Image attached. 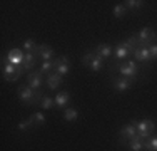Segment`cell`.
<instances>
[{"label": "cell", "mask_w": 157, "mask_h": 151, "mask_svg": "<svg viewBox=\"0 0 157 151\" xmlns=\"http://www.w3.org/2000/svg\"><path fill=\"white\" fill-rule=\"evenodd\" d=\"M2 72H3V79L5 81H17V79H20L22 72H24V69H20V67L13 66V64H10L7 59H3V67H2Z\"/></svg>", "instance_id": "cell-1"}, {"label": "cell", "mask_w": 157, "mask_h": 151, "mask_svg": "<svg viewBox=\"0 0 157 151\" xmlns=\"http://www.w3.org/2000/svg\"><path fill=\"white\" fill-rule=\"evenodd\" d=\"M119 72L122 74V77H129V79H136L139 76V67H137L136 60H125L124 64L119 66Z\"/></svg>", "instance_id": "cell-2"}, {"label": "cell", "mask_w": 157, "mask_h": 151, "mask_svg": "<svg viewBox=\"0 0 157 151\" xmlns=\"http://www.w3.org/2000/svg\"><path fill=\"white\" fill-rule=\"evenodd\" d=\"M136 128H137V136H140L144 139V138H151L152 136V133L155 129V124L151 119H142L136 124Z\"/></svg>", "instance_id": "cell-3"}, {"label": "cell", "mask_w": 157, "mask_h": 151, "mask_svg": "<svg viewBox=\"0 0 157 151\" xmlns=\"http://www.w3.org/2000/svg\"><path fill=\"white\" fill-rule=\"evenodd\" d=\"M139 44H140V47H147L149 44H154L155 42V34H154V30H152L151 27H144V29H140V32H139Z\"/></svg>", "instance_id": "cell-4"}, {"label": "cell", "mask_w": 157, "mask_h": 151, "mask_svg": "<svg viewBox=\"0 0 157 151\" xmlns=\"http://www.w3.org/2000/svg\"><path fill=\"white\" fill-rule=\"evenodd\" d=\"M35 57H40V59H44V62H47V60H54L52 57H54V51H52L48 45L45 44H40V45H37L35 49H33V52H32Z\"/></svg>", "instance_id": "cell-5"}, {"label": "cell", "mask_w": 157, "mask_h": 151, "mask_svg": "<svg viewBox=\"0 0 157 151\" xmlns=\"http://www.w3.org/2000/svg\"><path fill=\"white\" fill-rule=\"evenodd\" d=\"M18 97L22 103L25 104H33V96H35V89H32L30 86H20L18 88Z\"/></svg>", "instance_id": "cell-6"}, {"label": "cell", "mask_w": 157, "mask_h": 151, "mask_svg": "<svg viewBox=\"0 0 157 151\" xmlns=\"http://www.w3.org/2000/svg\"><path fill=\"white\" fill-rule=\"evenodd\" d=\"M136 134H137V128L134 126V124H125V126L121 129V138H119V141H121L122 145H127L129 139L134 138Z\"/></svg>", "instance_id": "cell-7"}, {"label": "cell", "mask_w": 157, "mask_h": 151, "mask_svg": "<svg viewBox=\"0 0 157 151\" xmlns=\"http://www.w3.org/2000/svg\"><path fill=\"white\" fill-rule=\"evenodd\" d=\"M129 54H130V52H129V49L124 47L122 44H119L117 47L114 49V64H112L110 67H114L115 64L119 62V60H125V57H129Z\"/></svg>", "instance_id": "cell-8"}, {"label": "cell", "mask_w": 157, "mask_h": 151, "mask_svg": "<svg viewBox=\"0 0 157 151\" xmlns=\"http://www.w3.org/2000/svg\"><path fill=\"white\" fill-rule=\"evenodd\" d=\"M24 52L20 51V49H12V51L7 54V60H9L10 64H13V66H18V64H22V60H24Z\"/></svg>", "instance_id": "cell-9"}, {"label": "cell", "mask_w": 157, "mask_h": 151, "mask_svg": "<svg viewBox=\"0 0 157 151\" xmlns=\"http://www.w3.org/2000/svg\"><path fill=\"white\" fill-rule=\"evenodd\" d=\"M134 57L140 62H151V52H149V47H137L134 51Z\"/></svg>", "instance_id": "cell-10"}, {"label": "cell", "mask_w": 157, "mask_h": 151, "mask_svg": "<svg viewBox=\"0 0 157 151\" xmlns=\"http://www.w3.org/2000/svg\"><path fill=\"white\" fill-rule=\"evenodd\" d=\"M94 54L97 55V57L100 59H105V57H110L112 54V47L109 44H99L97 47L94 49Z\"/></svg>", "instance_id": "cell-11"}, {"label": "cell", "mask_w": 157, "mask_h": 151, "mask_svg": "<svg viewBox=\"0 0 157 151\" xmlns=\"http://www.w3.org/2000/svg\"><path fill=\"white\" fill-rule=\"evenodd\" d=\"M60 82H62V76L60 74L50 72V74L47 76V86H48V89H50V91L57 89L59 86H60Z\"/></svg>", "instance_id": "cell-12"}, {"label": "cell", "mask_w": 157, "mask_h": 151, "mask_svg": "<svg viewBox=\"0 0 157 151\" xmlns=\"http://www.w3.org/2000/svg\"><path fill=\"white\" fill-rule=\"evenodd\" d=\"M27 82L32 89H40V86H42V74L40 72H30L27 77Z\"/></svg>", "instance_id": "cell-13"}, {"label": "cell", "mask_w": 157, "mask_h": 151, "mask_svg": "<svg viewBox=\"0 0 157 151\" xmlns=\"http://www.w3.org/2000/svg\"><path fill=\"white\" fill-rule=\"evenodd\" d=\"M130 86H132V79H129V77H121L114 81L115 91H127V89H130Z\"/></svg>", "instance_id": "cell-14"}, {"label": "cell", "mask_w": 157, "mask_h": 151, "mask_svg": "<svg viewBox=\"0 0 157 151\" xmlns=\"http://www.w3.org/2000/svg\"><path fill=\"white\" fill-rule=\"evenodd\" d=\"M121 44L124 45V47L129 49V52H134L137 47H140V44H139V37H137V35H130V37H127V39H125V40H122Z\"/></svg>", "instance_id": "cell-15"}, {"label": "cell", "mask_w": 157, "mask_h": 151, "mask_svg": "<svg viewBox=\"0 0 157 151\" xmlns=\"http://www.w3.org/2000/svg\"><path fill=\"white\" fill-rule=\"evenodd\" d=\"M127 146H129L130 151H140L142 148H144V141H142L140 136H134V138L129 139V143H127Z\"/></svg>", "instance_id": "cell-16"}, {"label": "cell", "mask_w": 157, "mask_h": 151, "mask_svg": "<svg viewBox=\"0 0 157 151\" xmlns=\"http://www.w3.org/2000/svg\"><path fill=\"white\" fill-rule=\"evenodd\" d=\"M33 66H35V55L32 52H27L24 55V60H22V67L25 71H30V69H33Z\"/></svg>", "instance_id": "cell-17"}, {"label": "cell", "mask_w": 157, "mask_h": 151, "mask_svg": "<svg viewBox=\"0 0 157 151\" xmlns=\"http://www.w3.org/2000/svg\"><path fill=\"white\" fill-rule=\"evenodd\" d=\"M32 121V124L33 126H42L44 123H45V116L42 114V112L40 111H37V112H33V114L30 116V118H29Z\"/></svg>", "instance_id": "cell-18"}, {"label": "cell", "mask_w": 157, "mask_h": 151, "mask_svg": "<svg viewBox=\"0 0 157 151\" xmlns=\"http://www.w3.org/2000/svg\"><path fill=\"white\" fill-rule=\"evenodd\" d=\"M54 101H55V104H57L59 108H63V106L69 103V92H65V91H63V92H59Z\"/></svg>", "instance_id": "cell-19"}, {"label": "cell", "mask_w": 157, "mask_h": 151, "mask_svg": "<svg viewBox=\"0 0 157 151\" xmlns=\"http://www.w3.org/2000/svg\"><path fill=\"white\" fill-rule=\"evenodd\" d=\"M55 69V66H54V60H47V62H44L42 66H40V71L39 72L40 74H50V71H54Z\"/></svg>", "instance_id": "cell-20"}, {"label": "cell", "mask_w": 157, "mask_h": 151, "mask_svg": "<svg viewBox=\"0 0 157 151\" xmlns=\"http://www.w3.org/2000/svg\"><path fill=\"white\" fill-rule=\"evenodd\" d=\"M78 118V111L77 109H65L63 111V119L65 121H74Z\"/></svg>", "instance_id": "cell-21"}, {"label": "cell", "mask_w": 157, "mask_h": 151, "mask_svg": "<svg viewBox=\"0 0 157 151\" xmlns=\"http://www.w3.org/2000/svg\"><path fill=\"white\" fill-rule=\"evenodd\" d=\"M54 104H55V101L52 99L50 96H45V94H44L42 101H40V108H42V109H50Z\"/></svg>", "instance_id": "cell-22"}, {"label": "cell", "mask_w": 157, "mask_h": 151, "mask_svg": "<svg viewBox=\"0 0 157 151\" xmlns=\"http://www.w3.org/2000/svg\"><path fill=\"white\" fill-rule=\"evenodd\" d=\"M144 148L145 149H151V151H157V136L149 138L147 141H144Z\"/></svg>", "instance_id": "cell-23"}, {"label": "cell", "mask_w": 157, "mask_h": 151, "mask_svg": "<svg viewBox=\"0 0 157 151\" xmlns=\"http://www.w3.org/2000/svg\"><path fill=\"white\" fill-rule=\"evenodd\" d=\"M124 3H125V9L136 10V9H140L144 2H140V0H127V2H124Z\"/></svg>", "instance_id": "cell-24"}, {"label": "cell", "mask_w": 157, "mask_h": 151, "mask_svg": "<svg viewBox=\"0 0 157 151\" xmlns=\"http://www.w3.org/2000/svg\"><path fill=\"white\" fill-rule=\"evenodd\" d=\"M89 67H90V71H94V72H99V71H100V67H102V59H100V57H97V55H95L94 60L90 62V66H89Z\"/></svg>", "instance_id": "cell-25"}, {"label": "cell", "mask_w": 157, "mask_h": 151, "mask_svg": "<svg viewBox=\"0 0 157 151\" xmlns=\"http://www.w3.org/2000/svg\"><path fill=\"white\" fill-rule=\"evenodd\" d=\"M94 57H95L94 51H92V52H85V54L82 55V64L89 67V66H90V62H92V60H94Z\"/></svg>", "instance_id": "cell-26"}, {"label": "cell", "mask_w": 157, "mask_h": 151, "mask_svg": "<svg viewBox=\"0 0 157 151\" xmlns=\"http://www.w3.org/2000/svg\"><path fill=\"white\" fill-rule=\"evenodd\" d=\"M125 5H115L114 7V15H115V17H117V18H122V17H124V15H125Z\"/></svg>", "instance_id": "cell-27"}, {"label": "cell", "mask_w": 157, "mask_h": 151, "mask_svg": "<svg viewBox=\"0 0 157 151\" xmlns=\"http://www.w3.org/2000/svg\"><path fill=\"white\" fill-rule=\"evenodd\" d=\"M55 72L57 74H60V76H67L69 74V64H59L57 67H55Z\"/></svg>", "instance_id": "cell-28"}, {"label": "cell", "mask_w": 157, "mask_h": 151, "mask_svg": "<svg viewBox=\"0 0 157 151\" xmlns=\"http://www.w3.org/2000/svg\"><path fill=\"white\" fill-rule=\"evenodd\" d=\"M33 124H32V121L30 119H25V121H20V123H18V129L20 131H27L29 128H32Z\"/></svg>", "instance_id": "cell-29"}, {"label": "cell", "mask_w": 157, "mask_h": 151, "mask_svg": "<svg viewBox=\"0 0 157 151\" xmlns=\"http://www.w3.org/2000/svg\"><path fill=\"white\" fill-rule=\"evenodd\" d=\"M35 47H37V45H35V42H33L32 39H27V40L24 42V49H25L27 52H33V49H35Z\"/></svg>", "instance_id": "cell-30"}, {"label": "cell", "mask_w": 157, "mask_h": 151, "mask_svg": "<svg viewBox=\"0 0 157 151\" xmlns=\"http://www.w3.org/2000/svg\"><path fill=\"white\" fill-rule=\"evenodd\" d=\"M149 52H151V59L155 60V59H157V44L149 45Z\"/></svg>", "instance_id": "cell-31"}]
</instances>
